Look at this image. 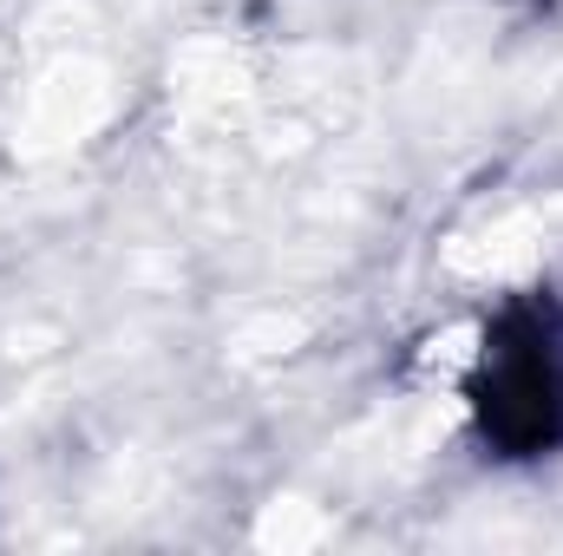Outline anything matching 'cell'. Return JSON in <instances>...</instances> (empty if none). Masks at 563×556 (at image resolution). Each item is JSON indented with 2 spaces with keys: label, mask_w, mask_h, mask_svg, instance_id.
I'll list each match as a JSON object with an SVG mask.
<instances>
[{
  "label": "cell",
  "mask_w": 563,
  "mask_h": 556,
  "mask_svg": "<svg viewBox=\"0 0 563 556\" xmlns=\"http://www.w3.org/2000/svg\"><path fill=\"white\" fill-rule=\"evenodd\" d=\"M478 413L511 452H544L563 438V321L551 301L498 314L478 360Z\"/></svg>",
  "instance_id": "cell-1"
}]
</instances>
